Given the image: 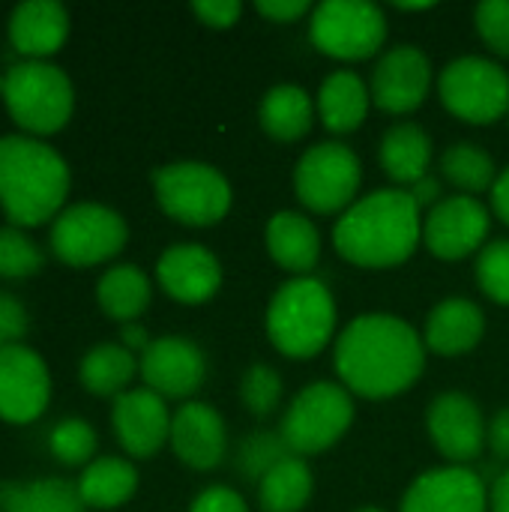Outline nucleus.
<instances>
[{
    "instance_id": "nucleus-48",
    "label": "nucleus",
    "mask_w": 509,
    "mask_h": 512,
    "mask_svg": "<svg viewBox=\"0 0 509 512\" xmlns=\"http://www.w3.org/2000/svg\"><path fill=\"white\" fill-rule=\"evenodd\" d=\"M399 9H432V3H396Z\"/></svg>"
},
{
    "instance_id": "nucleus-40",
    "label": "nucleus",
    "mask_w": 509,
    "mask_h": 512,
    "mask_svg": "<svg viewBox=\"0 0 509 512\" xmlns=\"http://www.w3.org/2000/svg\"><path fill=\"white\" fill-rule=\"evenodd\" d=\"M189 512H249L243 498L234 492V489H225V486H213L207 492H201L192 504Z\"/></svg>"
},
{
    "instance_id": "nucleus-38",
    "label": "nucleus",
    "mask_w": 509,
    "mask_h": 512,
    "mask_svg": "<svg viewBox=\"0 0 509 512\" xmlns=\"http://www.w3.org/2000/svg\"><path fill=\"white\" fill-rule=\"evenodd\" d=\"M477 30L486 45L509 57V0H486L477 6Z\"/></svg>"
},
{
    "instance_id": "nucleus-19",
    "label": "nucleus",
    "mask_w": 509,
    "mask_h": 512,
    "mask_svg": "<svg viewBox=\"0 0 509 512\" xmlns=\"http://www.w3.org/2000/svg\"><path fill=\"white\" fill-rule=\"evenodd\" d=\"M171 447L180 462L195 471H213L228 450L222 417L204 402H186L171 417Z\"/></svg>"
},
{
    "instance_id": "nucleus-7",
    "label": "nucleus",
    "mask_w": 509,
    "mask_h": 512,
    "mask_svg": "<svg viewBox=\"0 0 509 512\" xmlns=\"http://www.w3.org/2000/svg\"><path fill=\"white\" fill-rule=\"evenodd\" d=\"M354 420V402L345 387L318 381L309 384L282 417V438L291 453L315 456L333 447Z\"/></svg>"
},
{
    "instance_id": "nucleus-28",
    "label": "nucleus",
    "mask_w": 509,
    "mask_h": 512,
    "mask_svg": "<svg viewBox=\"0 0 509 512\" xmlns=\"http://www.w3.org/2000/svg\"><path fill=\"white\" fill-rule=\"evenodd\" d=\"M312 96L297 84H279L261 99V126L276 141H297L312 129Z\"/></svg>"
},
{
    "instance_id": "nucleus-42",
    "label": "nucleus",
    "mask_w": 509,
    "mask_h": 512,
    "mask_svg": "<svg viewBox=\"0 0 509 512\" xmlns=\"http://www.w3.org/2000/svg\"><path fill=\"white\" fill-rule=\"evenodd\" d=\"M258 12L273 21H294L309 12V0H258Z\"/></svg>"
},
{
    "instance_id": "nucleus-30",
    "label": "nucleus",
    "mask_w": 509,
    "mask_h": 512,
    "mask_svg": "<svg viewBox=\"0 0 509 512\" xmlns=\"http://www.w3.org/2000/svg\"><path fill=\"white\" fill-rule=\"evenodd\" d=\"M96 294H99V306L105 309V315L132 324L150 303V282L138 267L120 264V267H111L99 279Z\"/></svg>"
},
{
    "instance_id": "nucleus-11",
    "label": "nucleus",
    "mask_w": 509,
    "mask_h": 512,
    "mask_svg": "<svg viewBox=\"0 0 509 512\" xmlns=\"http://www.w3.org/2000/svg\"><path fill=\"white\" fill-rule=\"evenodd\" d=\"M360 159L351 147L324 141L303 153L294 171L297 198L315 213H339L360 189Z\"/></svg>"
},
{
    "instance_id": "nucleus-5",
    "label": "nucleus",
    "mask_w": 509,
    "mask_h": 512,
    "mask_svg": "<svg viewBox=\"0 0 509 512\" xmlns=\"http://www.w3.org/2000/svg\"><path fill=\"white\" fill-rule=\"evenodd\" d=\"M3 99L12 120L36 135L57 132L72 114V84L63 69L45 60L15 63L3 75Z\"/></svg>"
},
{
    "instance_id": "nucleus-27",
    "label": "nucleus",
    "mask_w": 509,
    "mask_h": 512,
    "mask_svg": "<svg viewBox=\"0 0 509 512\" xmlns=\"http://www.w3.org/2000/svg\"><path fill=\"white\" fill-rule=\"evenodd\" d=\"M78 486L45 477L33 483H0V512H84Z\"/></svg>"
},
{
    "instance_id": "nucleus-6",
    "label": "nucleus",
    "mask_w": 509,
    "mask_h": 512,
    "mask_svg": "<svg viewBox=\"0 0 509 512\" xmlns=\"http://www.w3.org/2000/svg\"><path fill=\"white\" fill-rule=\"evenodd\" d=\"M159 207L183 225H216L231 207L228 180L204 162H174L153 174Z\"/></svg>"
},
{
    "instance_id": "nucleus-3",
    "label": "nucleus",
    "mask_w": 509,
    "mask_h": 512,
    "mask_svg": "<svg viewBox=\"0 0 509 512\" xmlns=\"http://www.w3.org/2000/svg\"><path fill=\"white\" fill-rule=\"evenodd\" d=\"M69 192V168L57 150L27 135L0 138V204L15 225L57 216Z\"/></svg>"
},
{
    "instance_id": "nucleus-18",
    "label": "nucleus",
    "mask_w": 509,
    "mask_h": 512,
    "mask_svg": "<svg viewBox=\"0 0 509 512\" xmlns=\"http://www.w3.org/2000/svg\"><path fill=\"white\" fill-rule=\"evenodd\" d=\"M489 495L480 480L465 465L426 471L405 492L402 512H486Z\"/></svg>"
},
{
    "instance_id": "nucleus-44",
    "label": "nucleus",
    "mask_w": 509,
    "mask_h": 512,
    "mask_svg": "<svg viewBox=\"0 0 509 512\" xmlns=\"http://www.w3.org/2000/svg\"><path fill=\"white\" fill-rule=\"evenodd\" d=\"M411 198H414V204L423 210V207H435L438 204V198H441V183L432 177V174H426V177H420L414 186H411Z\"/></svg>"
},
{
    "instance_id": "nucleus-13",
    "label": "nucleus",
    "mask_w": 509,
    "mask_h": 512,
    "mask_svg": "<svg viewBox=\"0 0 509 512\" xmlns=\"http://www.w3.org/2000/svg\"><path fill=\"white\" fill-rule=\"evenodd\" d=\"M51 396V378L42 357L24 345L0 348V417L9 423L36 420Z\"/></svg>"
},
{
    "instance_id": "nucleus-16",
    "label": "nucleus",
    "mask_w": 509,
    "mask_h": 512,
    "mask_svg": "<svg viewBox=\"0 0 509 512\" xmlns=\"http://www.w3.org/2000/svg\"><path fill=\"white\" fill-rule=\"evenodd\" d=\"M429 84H432L429 57L414 45H399L378 60L372 72V99L378 108L390 114H408L426 99Z\"/></svg>"
},
{
    "instance_id": "nucleus-49",
    "label": "nucleus",
    "mask_w": 509,
    "mask_h": 512,
    "mask_svg": "<svg viewBox=\"0 0 509 512\" xmlns=\"http://www.w3.org/2000/svg\"><path fill=\"white\" fill-rule=\"evenodd\" d=\"M360 512H384V510H378V507H366V510H360Z\"/></svg>"
},
{
    "instance_id": "nucleus-17",
    "label": "nucleus",
    "mask_w": 509,
    "mask_h": 512,
    "mask_svg": "<svg viewBox=\"0 0 509 512\" xmlns=\"http://www.w3.org/2000/svg\"><path fill=\"white\" fill-rule=\"evenodd\" d=\"M111 423L123 450L135 459H150L171 438V417L165 399L147 387L126 390L117 396Z\"/></svg>"
},
{
    "instance_id": "nucleus-39",
    "label": "nucleus",
    "mask_w": 509,
    "mask_h": 512,
    "mask_svg": "<svg viewBox=\"0 0 509 512\" xmlns=\"http://www.w3.org/2000/svg\"><path fill=\"white\" fill-rule=\"evenodd\" d=\"M24 333H27V312H24V306L15 297L0 294V348L21 345Z\"/></svg>"
},
{
    "instance_id": "nucleus-47",
    "label": "nucleus",
    "mask_w": 509,
    "mask_h": 512,
    "mask_svg": "<svg viewBox=\"0 0 509 512\" xmlns=\"http://www.w3.org/2000/svg\"><path fill=\"white\" fill-rule=\"evenodd\" d=\"M123 348H141V354L150 348V339H147V330L144 327H138V324H126L123 327Z\"/></svg>"
},
{
    "instance_id": "nucleus-41",
    "label": "nucleus",
    "mask_w": 509,
    "mask_h": 512,
    "mask_svg": "<svg viewBox=\"0 0 509 512\" xmlns=\"http://www.w3.org/2000/svg\"><path fill=\"white\" fill-rule=\"evenodd\" d=\"M192 9L210 27H231L243 12V6L237 0H198V3H192Z\"/></svg>"
},
{
    "instance_id": "nucleus-4",
    "label": "nucleus",
    "mask_w": 509,
    "mask_h": 512,
    "mask_svg": "<svg viewBox=\"0 0 509 512\" xmlns=\"http://www.w3.org/2000/svg\"><path fill=\"white\" fill-rule=\"evenodd\" d=\"M333 330H336L333 294L321 279L312 276L285 282L267 309V333L273 345L294 360H306L324 351Z\"/></svg>"
},
{
    "instance_id": "nucleus-22",
    "label": "nucleus",
    "mask_w": 509,
    "mask_h": 512,
    "mask_svg": "<svg viewBox=\"0 0 509 512\" xmlns=\"http://www.w3.org/2000/svg\"><path fill=\"white\" fill-rule=\"evenodd\" d=\"M486 330V318L477 303L465 297H450L438 303L426 321V348L441 357H459L471 351Z\"/></svg>"
},
{
    "instance_id": "nucleus-24",
    "label": "nucleus",
    "mask_w": 509,
    "mask_h": 512,
    "mask_svg": "<svg viewBox=\"0 0 509 512\" xmlns=\"http://www.w3.org/2000/svg\"><path fill=\"white\" fill-rule=\"evenodd\" d=\"M372 93L354 72H333L318 90V111L330 132H354L369 111Z\"/></svg>"
},
{
    "instance_id": "nucleus-36",
    "label": "nucleus",
    "mask_w": 509,
    "mask_h": 512,
    "mask_svg": "<svg viewBox=\"0 0 509 512\" xmlns=\"http://www.w3.org/2000/svg\"><path fill=\"white\" fill-rule=\"evenodd\" d=\"M477 282L495 300L509 306V240H492L477 258Z\"/></svg>"
},
{
    "instance_id": "nucleus-23",
    "label": "nucleus",
    "mask_w": 509,
    "mask_h": 512,
    "mask_svg": "<svg viewBox=\"0 0 509 512\" xmlns=\"http://www.w3.org/2000/svg\"><path fill=\"white\" fill-rule=\"evenodd\" d=\"M267 249L279 267L291 273H309L321 255V234L306 216L282 210L267 222Z\"/></svg>"
},
{
    "instance_id": "nucleus-25",
    "label": "nucleus",
    "mask_w": 509,
    "mask_h": 512,
    "mask_svg": "<svg viewBox=\"0 0 509 512\" xmlns=\"http://www.w3.org/2000/svg\"><path fill=\"white\" fill-rule=\"evenodd\" d=\"M432 141L417 123H399L381 138V165L396 183H417L429 174Z\"/></svg>"
},
{
    "instance_id": "nucleus-8",
    "label": "nucleus",
    "mask_w": 509,
    "mask_h": 512,
    "mask_svg": "<svg viewBox=\"0 0 509 512\" xmlns=\"http://www.w3.org/2000/svg\"><path fill=\"white\" fill-rule=\"evenodd\" d=\"M126 222L102 204L66 207L51 225V249L63 264L90 267L114 258L126 246Z\"/></svg>"
},
{
    "instance_id": "nucleus-26",
    "label": "nucleus",
    "mask_w": 509,
    "mask_h": 512,
    "mask_svg": "<svg viewBox=\"0 0 509 512\" xmlns=\"http://www.w3.org/2000/svg\"><path fill=\"white\" fill-rule=\"evenodd\" d=\"M138 489V474L126 459H96L84 468L81 480H78V495L87 507L96 510H114L120 504H126Z\"/></svg>"
},
{
    "instance_id": "nucleus-29",
    "label": "nucleus",
    "mask_w": 509,
    "mask_h": 512,
    "mask_svg": "<svg viewBox=\"0 0 509 512\" xmlns=\"http://www.w3.org/2000/svg\"><path fill=\"white\" fill-rule=\"evenodd\" d=\"M312 498V471L303 459H282L261 483L258 501L264 512H300Z\"/></svg>"
},
{
    "instance_id": "nucleus-43",
    "label": "nucleus",
    "mask_w": 509,
    "mask_h": 512,
    "mask_svg": "<svg viewBox=\"0 0 509 512\" xmlns=\"http://www.w3.org/2000/svg\"><path fill=\"white\" fill-rule=\"evenodd\" d=\"M486 444L492 447V453H495L501 462H509V408L498 411L495 420L489 423Z\"/></svg>"
},
{
    "instance_id": "nucleus-1",
    "label": "nucleus",
    "mask_w": 509,
    "mask_h": 512,
    "mask_svg": "<svg viewBox=\"0 0 509 512\" xmlns=\"http://www.w3.org/2000/svg\"><path fill=\"white\" fill-rule=\"evenodd\" d=\"M426 366V342L393 315H363L336 342V372L348 390L387 399L408 390Z\"/></svg>"
},
{
    "instance_id": "nucleus-31",
    "label": "nucleus",
    "mask_w": 509,
    "mask_h": 512,
    "mask_svg": "<svg viewBox=\"0 0 509 512\" xmlns=\"http://www.w3.org/2000/svg\"><path fill=\"white\" fill-rule=\"evenodd\" d=\"M138 363L129 348L123 345H96L81 360V384L96 396H114L123 393V387L132 381Z\"/></svg>"
},
{
    "instance_id": "nucleus-15",
    "label": "nucleus",
    "mask_w": 509,
    "mask_h": 512,
    "mask_svg": "<svg viewBox=\"0 0 509 512\" xmlns=\"http://www.w3.org/2000/svg\"><path fill=\"white\" fill-rule=\"evenodd\" d=\"M486 432L477 402L465 393H444L429 405V435L453 465L474 462L483 453Z\"/></svg>"
},
{
    "instance_id": "nucleus-32",
    "label": "nucleus",
    "mask_w": 509,
    "mask_h": 512,
    "mask_svg": "<svg viewBox=\"0 0 509 512\" xmlns=\"http://www.w3.org/2000/svg\"><path fill=\"white\" fill-rule=\"evenodd\" d=\"M441 171L456 189H462L468 195L495 186V162H492V156L483 147L468 144V141H459V144L444 150Z\"/></svg>"
},
{
    "instance_id": "nucleus-21",
    "label": "nucleus",
    "mask_w": 509,
    "mask_h": 512,
    "mask_svg": "<svg viewBox=\"0 0 509 512\" xmlns=\"http://www.w3.org/2000/svg\"><path fill=\"white\" fill-rule=\"evenodd\" d=\"M69 33V15L54 0H27L15 6L9 18V39L15 51L27 54L30 60H42L54 54Z\"/></svg>"
},
{
    "instance_id": "nucleus-20",
    "label": "nucleus",
    "mask_w": 509,
    "mask_h": 512,
    "mask_svg": "<svg viewBox=\"0 0 509 512\" xmlns=\"http://www.w3.org/2000/svg\"><path fill=\"white\" fill-rule=\"evenodd\" d=\"M156 276L165 294H171L180 303H204L222 285V267L216 255L195 243L171 246L168 252H162Z\"/></svg>"
},
{
    "instance_id": "nucleus-14",
    "label": "nucleus",
    "mask_w": 509,
    "mask_h": 512,
    "mask_svg": "<svg viewBox=\"0 0 509 512\" xmlns=\"http://www.w3.org/2000/svg\"><path fill=\"white\" fill-rule=\"evenodd\" d=\"M141 375L147 390L171 399H186L204 384L207 360L195 342L180 336H162L150 342V348L141 354Z\"/></svg>"
},
{
    "instance_id": "nucleus-12",
    "label": "nucleus",
    "mask_w": 509,
    "mask_h": 512,
    "mask_svg": "<svg viewBox=\"0 0 509 512\" xmlns=\"http://www.w3.org/2000/svg\"><path fill=\"white\" fill-rule=\"evenodd\" d=\"M489 225V210L474 195H453L429 210L423 222V240L432 255L459 261L483 246Z\"/></svg>"
},
{
    "instance_id": "nucleus-2",
    "label": "nucleus",
    "mask_w": 509,
    "mask_h": 512,
    "mask_svg": "<svg viewBox=\"0 0 509 512\" xmlns=\"http://www.w3.org/2000/svg\"><path fill=\"white\" fill-rule=\"evenodd\" d=\"M420 240V207L411 192L402 189H378L366 195L348 207L333 228L339 255L360 267H396L411 258Z\"/></svg>"
},
{
    "instance_id": "nucleus-37",
    "label": "nucleus",
    "mask_w": 509,
    "mask_h": 512,
    "mask_svg": "<svg viewBox=\"0 0 509 512\" xmlns=\"http://www.w3.org/2000/svg\"><path fill=\"white\" fill-rule=\"evenodd\" d=\"M240 396H243V402H246V408L252 414L267 417L282 402V378H279V372L270 369V366H261V363L252 366L240 381Z\"/></svg>"
},
{
    "instance_id": "nucleus-46",
    "label": "nucleus",
    "mask_w": 509,
    "mask_h": 512,
    "mask_svg": "<svg viewBox=\"0 0 509 512\" xmlns=\"http://www.w3.org/2000/svg\"><path fill=\"white\" fill-rule=\"evenodd\" d=\"M489 507H492V512H509V468L504 474L495 477L492 495H489Z\"/></svg>"
},
{
    "instance_id": "nucleus-34",
    "label": "nucleus",
    "mask_w": 509,
    "mask_h": 512,
    "mask_svg": "<svg viewBox=\"0 0 509 512\" xmlns=\"http://www.w3.org/2000/svg\"><path fill=\"white\" fill-rule=\"evenodd\" d=\"M42 264L45 261H42L39 246L24 231H18L15 225L0 228V276L3 279L33 276L42 270Z\"/></svg>"
},
{
    "instance_id": "nucleus-35",
    "label": "nucleus",
    "mask_w": 509,
    "mask_h": 512,
    "mask_svg": "<svg viewBox=\"0 0 509 512\" xmlns=\"http://www.w3.org/2000/svg\"><path fill=\"white\" fill-rule=\"evenodd\" d=\"M48 447L63 465H84L96 453V432L84 420H63L54 426Z\"/></svg>"
},
{
    "instance_id": "nucleus-45",
    "label": "nucleus",
    "mask_w": 509,
    "mask_h": 512,
    "mask_svg": "<svg viewBox=\"0 0 509 512\" xmlns=\"http://www.w3.org/2000/svg\"><path fill=\"white\" fill-rule=\"evenodd\" d=\"M492 207H495V213L509 225V168L495 180V186H492Z\"/></svg>"
},
{
    "instance_id": "nucleus-9",
    "label": "nucleus",
    "mask_w": 509,
    "mask_h": 512,
    "mask_svg": "<svg viewBox=\"0 0 509 512\" xmlns=\"http://www.w3.org/2000/svg\"><path fill=\"white\" fill-rule=\"evenodd\" d=\"M309 36L330 57L363 60L384 45L387 21L369 0H327L312 12Z\"/></svg>"
},
{
    "instance_id": "nucleus-33",
    "label": "nucleus",
    "mask_w": 509,
    "mask_h": 512,
    "mask_svg": "<svg viewBox=\"0 0 509 512\" xmlns=\"http://www.w3.org/2000/svg\"><path fill=\"white\" fill-rule=\"evenodd\" d=\"M291 450L285 444L282 435H270V432H258L252 435L249 441L240 444V453H237V471L243 477H249L252 483H261L282 459H288Z\"/></svg>"
},
{
    "instance_id": "nucleus-10",
    "label": "nucleus",
    "mask_w": 509,
    "mask_h": 512,
    "mask_svg": "<svg viewBox=\"0 0 509 512\" xmlns=\"http://www.w3.org/2000/svg\"><path fill=\"white\" fill-rule=\"evenodd\" d=\"M444 105L468 123H495L509 111V75L486 57L453 60L438 81Z\"/></svg>"
}]
</instances>
